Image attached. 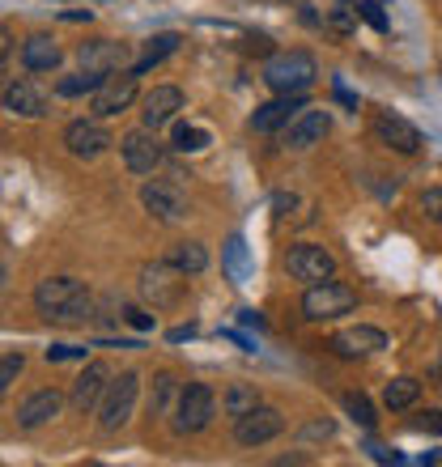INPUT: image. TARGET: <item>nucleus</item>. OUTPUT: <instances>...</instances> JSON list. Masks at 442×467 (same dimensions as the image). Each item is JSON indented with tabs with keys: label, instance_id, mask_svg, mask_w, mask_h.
Instances as JSON below:
<instances>
[{
	"label": "nucleus",
	"instance_id": "nucleus-1",
	"mask_svg": "<svg viewBox=\"0 0 442 467\" xmlns=\"http://www.w3.org/2000/svg\"><path fill=\"white\" fill-rule=\"evenodd\" d=\"M35 306L51 323H86L94 315V294L77 276H47L35 285Z\"/></svg>",
	"mask_w": 442,
	"mask_h": 467
},
{
	"label": "nucleus",
	"instance_id": "nucleus-2",
	"mask_svg": "<svg viewBox=\"0 0 442 467\" xmlns=\"http://www.w3.org/2000/svg\"><path fill=\"white\" fill-rule=\"evenodd\" d=\"M315 77H320V68H315V56L310 51H272L268 64H264V86L272 89V94H302V89L315 86Z\"/></svg>",
	"mask_w": 442,
	"mask_h": 467
},
{
	"label": "nucleus",
	"instance_id": "nucleus-3",
	"mask_svg": "<svg viewBox=\"0 0 442 467\" xmlns=\"http://www.w3.org/2000/svg\"><path fill=\"white\" fill-rule=\"evenodd\" d=\"M184 294H187V272H179L166 259V264H145L141 268V297H145V306H153V310H174L179 302H184Z\"/></svg>",
	"mask_w": 442,
	"mask_h": 467
},
{
	"label": "nucleus",
	"instance_id": "nucleus-4",
	"mask_svg": "<svg viewBox=\"0 0 442 467\" xmlns=\"http://www.w3.org/2000/svg\"><path fill=\"white\" fill-rule=\"evenodd\" d=\"M136 395H141V374H136V369H123L120 379L107 382V395H102V404H99V430L102 433H115L132 420Z\"/></svg>",
	"mask_w": 442,
	"mask_h": 467
},
{
	"label": "nucleus",
	"instance_id": "nucleus-5",
	"mask_svg": "<svg viewBox=\"0 0 442 467\" xmlns=\"http://www.w3.org/2000/svg\"><path fill=\"white\" fill-rule=\"evenodd\" d=\"M357 306V289L341 281H320V285H307L302 294V319L310 323H328V319H341L349 310Z\"/></svg>",
	"mask_w": 442,
	"mask_h": 467
},
{
	"label": "nucleus",
	"instance_id": "nucleus-6",
	"mask_svg": "<svg viewBox=\"0 0 442 467\" xmlns=\"http://www.w3.org/2000/svg\"><path fill=\"white\" fill-rule=\"evenodd\" d=\"M213 387L205 382H187L179 391V408H174V433H200L213 420Z\"/></svg>",
	"mask_w": 442,
	"mask_h": 467
},
{
	"label": "nucleus",
	"instance_id": "nucleus-7",
	"mask_svg": "<svg viewBox=\"0 0 442 467\" xmlns=\"http://www.w3.org/2000/svg\"><path fill=\"white\" fill-rule=\"evenodd\" d=\"M285 268L289 276L302 285H320V281H332V272H336V259L332 251H323L320 243H298L289 255H285Z\"/></svg>",
	"mask_w": 442,
	"mask_h": 467
},
{
	"label": "nucleus",
	"instance_id": "nucleus-8",
	"mask_svg": "<svg viewBox=\"0 0 442 467\" xmlns=\"http://www.w3.org/2000/svg\"><path fill=\"white\" fill-rule=\"evenodd\" d=\"M132 102H136V73L128 68V73H110L107 81L89 94V111L99 115V119H110V115L128 111Z\"/></svg>",
	"mask_w": 442,
	"mask_h": 467
},
{
	"label": "nucleus",
	"instance_id": "nucleus-9",
	"mask_svg": "<svg viewBox=\"0 0 442 467\" xmlns=\"http://www.w3.org/2000/svg\"><path fill=\"white\" fill-rule=\"evenodd\" d=\"M110 145H115V136L99 123V115H94V119H73L68 128H64V149H68L73 158H81V161L102 158Z\"/></svg>",
	"mask_w": 442,
	"mask_h": 467
},
{
	"label": "nucleus",
	"instance_id": "nucleus-10",
	"mask_svg": "<svg viewBox=\"0 0 442 467\" xmlns=\"http://www.w3.org/2000/svg\"><path fill=\"white\" fill-rule=\"evenodd\" d=\"M120 153H123V166L132 174H153L162 166V140L153 128H136L120 140Z\"/></svg>",
	"mask_w": 442,
	"mask_h": 467
},
{
	"label": "nucleus",
	"instance_id": "nucleus-11",
	"mask_svg": "<svg viewBox=\"0 0 442 467\" xmlns=\"http://www.w3.org/2000/svg\"><path fill=\"white\" fill-rule=\"evenodd\" d=\"M281 430H285L281 412L259 404V408H251L247 417L234 420V442L238 446H264V442H272V438H281Z\"/></svg>",
	"mask_w": 442,
	"mask_h": 467
},
{
	"label": "nucleus",
	"instance_id": "nucleus-12",
	"mask_svg": "<svg viewBox=\"0 0 442 467\" xmlns=\"http://www.w3.org/2000/svg\"><path fill=\"white\" fill-rule=\"evenodd\" d=\"M77 60H81V68L86 73H123L128 68V43H115V38H89V43H81L77 47Z\"/></svg>",
	"mask_w": 442,
	"mask_h": 467
},
{
	"label": "nucleus",
	"instance_id": "nucleus-13",
	"mask_svg": "<svg viewBox=\"0 0 442 467\" xmlns=\"http://www.w3.org/2000/svg\"><path fill=\"white\" fill-rule=\"evenodd\" d=\"M141 204H145L149 217H158V222H166V225H174V222H184L187 217V196L171 183H158V179L141 187Z\"/></svg>",
	"mask_w": 442,
	"mask_h": 467
},
{
	"label": "nucleus",
	"instance_id": "nucleus-14",
	"mask_svg": "<svg viewBox=\"0 0 442 467\" xmlns=\"http://www.w3.org/2000/svg\"><path fill=\"white\" fill-rule=\"evenodd\" d=\"M107 382H110V366L107 361H89L81 374L73 379V408L86 417V412H94V408L102 404V395H107Z\"/></svg>",
	"mask_w": 442,
	"mask_h": 467
},
{
	"label": "nucleus",
	"instance_id": "nucleus-15",
	"mask_svg": "<svg viewBox=\"0 0 442 467\" xmlns=\"http://www.w3.org/2000/svg\"><path fill=\"white\" fill-rule=\"evenodd\" d=\"M179 111H184V89L179 86H153L145 99H141V123L153 128V132L166 128Z\"/></svg>",
	"mask_w": 442,
	"mask_h": 467
},
{
	"label": "nucleus",
	"instance_id": "nucleus-16",
	"mask_svg": "<svg viewBox=\"0 0 442 467\" xmlns=\"http://www.w3.org/2000/svg\"><path fill=\"white\" fill-rule=\"evenodd\" d=\"M328 128H332V115L323 111V107H302V111L289 119V128H285V145L289 149L320 145L323 136H328Z\"/></svg>",
	"mask_w": 442,
	"mask_h": 467
},
{
	"label": "nucleus",
	"instance_id": "nucleus-17",
	"mask_svg": "<svg viewBox=\"0 0 442 467\" xmlns=\"http://www.w3.org/2000/svg\"><path fill=\"white\" fill-rule=\"evenodd\" d=\"M332 348L341 357H370L387 348V336L379 327H370V323H357V327H344V332L332 336Z\"/></svg>",
	"mask_w": 442,
	"mask_h": 467
},
{
	"label": "nucleus",
	"instance_id": "nucleus-18",
	"mask_svg": "<svg viewBox=\"0 0 442 467\" xmlns=\"http://www.w3.org/2000/svg\"><path fill=\"white\" fill-rule=\"evenodd\" d=\"M298 111H302V94H277L272 102L256 107L251 132H281V128H289V119H294Z\"/></svg>",
	"mask_w": 442,
	"mask_h": 467
},
{
	"label": "nucleus",
	"instance_id": "nucleus-19",
	"mask_svg": "<svg viewBox=\"0 0 442 467\" xmlns=\"http://www.w3.org/2000/svg\"><path fill=\"white\" fill-rule=\"evenodd\" d=\"M374 136H379L383 145H392L395 153H417V149H421V132L408 119L392 115V111L374 115Z\"/></svg>",
	"mask_w": 442,
	"mask_h": 467
},
{
	"label": "nucleus",
	"instance_id": "nucleus-20",
	"mask_svg": "<svg viewBox=\"0 0 442 467\" xmlns=\"http://www.w3.org/2000/svg\"><path fill=\"white\" fill-rule=\"evenodd\" d=\"M5 111L22 115V119H38V115L47 111V94H43L35 81L17 77V81H9V86H5Z\"/></svg>",
	"mask_w": 442,
	"mask_h": 467
},
{
	"label": "nucleus",
	"instance_id": "nucleus-21",
	"mask_svg": "<svg viewBox=\"0 0 442 467\" xmlns=\"http://www.w3.org/2000/svg\"><path fill=\"white\" fill-rule=\"evenodd\" d=\"M60 408H64V395L56 391V387H43V391L26 395L22 404H17V425H22V430H38V425H47Z\"/></svg>",
	"mask_w": 442,
	"mask_h": 467
},
{
	"label": "nucleus",
	"instance_id": "nucleus-22",
	"mask_svg": "<svg viewBox=\"0 0 442 467\" xmlns=\"http://www.w3.org/2000/svg\"><path fill=\"white\" fill-rule=\"evenodd\" d=\"M60 60H64V51L51 35H30L22 43V64L30 68V73H56Z\"/></svg>",
	"mask_w": 442,
	"mask_h": 467
},
{
	"label": "nucleus",
	"instance_id": "nucleus-23",
	"mask_svg": "<svg viewBox=\"0 0 442 467\" xmlns=\"http://www.w3.org/2000/svg\"><path fill=\"white\" fill-rule=\"evenodd\" d=\"M221 268H226V276H230L234 285H243L247 276H251V259H247V243L234 234V238H226V246H221Z\"/></svg>",
	"mask_w": 442,
	"mask_h": 467
},
{
	"label": "nucleus",
	"instance_id": "nucleus-24",
	"mask_svg": "<svg viewBox=\"0 0 442 467\" xmlns=\"http://www.w3.org/2000/svg\"><path fill=\"white\" fill-rule=\"evenodd\" d=\"M221 408H226V417H247L251 408H259V391L256 382H230L226 387V395H221Z\"/></svg>",
	"mask_w": 442,
	"mask_h": 467
},
{
	"label": "nucleus",
	"instance_id": "nucleus-25",
	"mask_svg": "<svg viewBox=\"0 0 442 467\" xmlns=\"http://www.w3.org/2000/svg\"><path fill=\"white\" fill-rule=\"evenodd\" d=\"M179 43H184V38L174 35V30H166V35H153V38H149V47H145V56H141V60L132 64V73H136V77H145L149 68H158V64L166 60V56H171V51L179 47Z\"/></svg>",
	"mask_w": 442,
	"mask_h": 467
},
{
	"label": "nucleus",
	"instance_id": "nucleus-26",
	"mask_svg": "<svg viewBox=\"0 0 442 467\" xmlns=\"http://www.w3.org/2000/svg\"><path fill=\"white\" fill-rule=\"evenodd\" d=\"M171 264H174L179 272H187V276H200V272L209 268V251L187 238V243H174V246H171Z\"/></svg>",
	"mask_w": 442,
	"mask_h": 467
},
{
	"label": "nucleus",
	"instance_id": "nucleus-27",
	"mask_svg": "<svg viewBox=\"0 0 442 467\" xmlns=\"http://www.w3.org/2000/svg\"><path fill=\"white\" fill-rule=\"evenodd\" d=\"M417 395H421L417 379H392L387 382V391H383V404L392 408V412H405V408L417 404Z\"/></svg>",
	"mask_w": 442,
	"mask_h": 467
},
{
	"label": "nucleus",
	"instance_id": "nucleus-28",
	"mask_svg": "<svg viewBox=\"0 0 442 467\" xmlns=\"http://www.w3.org/2000/svg\"><path fill=\"white\" fill-rule=\"evenodd\" d=\"M179 391H184V387H179L174 374H158V379H153V395H149V412H153V417H166V408H171V400Z\"/></svg>",
	"mask_w": 442,
	"mask_h": 467
},
{
	"label": "nucleus",
	"instance_id": "nucleus-29",
	"mask_svg": "<svg viewBox=\"0 0 442 467\" xmlns=\"http://www.w3.org/2000/svg\"><path fill=\"white\" fill-rule=\"evenodd\" d=\"M344 412L362 425V430H374L379 425V417H374V404H370V395L366 391H349L344 395Z\"/></svg>",
	"mask_w": 442,
	"mask_h": 467
},
{
	"label": "nucleus",
	"instance_id": "nucleus-30",
	"mask_svg": "<svg viewBox=\"0 0 442 467\" xmlns=\"http://www.w3.org/2000/svg\"><path fill=\"white\" fill-rule=\"evenodd\" d=\"M102 81H107L102 73H86V68H81L77 77H60V86H56V89H60L64 99H81V94H94Z\"/></svg>",
	"mask_w": 442,
	"mask_h": 467
},
{
	"label": "nucleus",
	"instance_id": "nucleus-31",
	"mask_svg": "<svg viewBox=\"0 0 442 467\" xmlns=\"http://www.w3.org/2000/svg\"><path fill=\"white\" fill-rule=\"evenodd\" d=\"M171 145L179 149V153H200V149L209 145V132H205V128H187V123H179Z\"/></svg>",
	"mask_w": 442,
	"mask_h": 467
},
{
	"label": "nucleus",
	"instance_id": "nucleus-32",
	"mask_svg": "<svg viewBox=\"0 0 442 467\" xmlns=\"http://www.w3.org/2000/svg\"><path fill=\"white\" fill-rule=\"evenodd\" d=\"M22 366H26V357L17 353V348H9V353L0 357V391H9L13 382H17V374H22Z\"/></svg>",
	"mask_w": 442,
	"mask_h": 467
},
{
	"label": "nucleus",
	"instance_id": "nucleus-33",
	"mask_svg": "<svg viewBox=\"0 0 442 467\" xmlns=\"http://www.w3.org/2000/svg\"><path fill=\"white\" fill-rule=\"evenodd\" d=\"M417 209L426 213V222L442 225V187H426V192H421V200H417Z\"/></svg>",
	"mask_w": 442,
	"mask_h": 467
},
{
	"label": "nucleus",
	"instance_id": "nucleus-34",
	"mask_svg": "<svg viewBox=\"0 0 442 467\" xmlns=\"http://www.w3.org/2000/svg\"><path fill=\"white\" fill-rule=\"evenodd\" d=\"M357 17L370 22L379 35H387V13H383V5H374V0H357Z\"/></svg>",
	"mask_w": 442,
	"mask_h": 467
},
{
	"label": "nucleus",
	"instance_id": "nucleus-35",
	"mask_svg": "<svg viewBox=\"0 0 442 467\" xmlns=\"http://www.w3.org/2000/svg\"><path fill=\"white\" fill-rule=\"evenodd\" d=\"M353 13H349V9H332L328 13V30H332V35H353Z\"/></svg>",
	"mask_w": 442,
	"mask_h": 467
},
{
	"label": "nucleus",
	"instance_id": "nucleus-36",
	"mask_svg": "<svg viewBox=\"0 0 442 467\" xmlns=\"http://www.w3.org/2000/svg\"><path fill=\"white\" fill-rule=\"evenodd\" d=\"M123 319L132 323L136 332H153V315H149V310H141V306H123Z\"/></svg>",
	"mask_w": 442,
	"mask_h": 467
},
{
	"label": "nucleus",
	"instance_id": "nucleus-37",
	"mask_svg": "<svg viewBox=\"0 0 442 467\" xmlns=\"http://www.w3.org/2000/svg\"><path fill=\"white\" fill-rule=\"evenodd\" d=\"M77 357H86V348H77V345H51L47 348V361H77Z\"/></svg>",
	"mask_w": 442,
	"mask_h": 467
},
{
	"label": "nucleus",
	"instance_id": "nucleus-38",
	"mask_svg": "<svg viewBox=\"0 0 442 467\" xmlns=\"http://www.w3.org/2000/svg\"><path fill=\"white\" fill-rule=\"evenodd\" d=\"M332 430H336L332 420H310L307 430H302V438H332Z\"/></svg>",
	"mask_w": 442,
	"mask_h": 467
},
{
	"label": "nucleus",
	"instance_id": "nucleus-39",
	"mask_svg": "<svg viewBox=\"0 0 442 467\" xmlns=\"http://www.w3.org/2000/svg\"><path fill=\"white\" fill-rule=\"evenodd\" d=\"M417 430H430V433H442V412L434 408V412H426V417L417 420Z\"/></svg>",
	"mask_w": 442,
	"mask_h": 467
},
{
	"label": "nucleus",
	"instance_id": "nucleus-40",
	"mask_svg": "<svg viewBox=\"0 0 442 467\" xmlns=\"http://www.w3.org/2000/svg\"><path fill=\"white\" fill-rule=\"evenodd\" d=\"M238 323H243V327H256V332H259V327H264V315L247 306V310H238Z\"/></svg>",
	"mask_w": 442,
	"mask_h": 467
},
{
	"label": "nucleus",
	"instance_id": "nucleus-41",
	"mask_svg": "<svg viewBox=\"0 0 442 467\" xmlns=\"http://www.w3.org/2000/svg\"><path fill=\"white\" fill-rule=\"evenodd\" d=\"M221 336H226V340H234V345L243 348V353H256V340H247V336H243V332H234V327H226Z\"/></svg>",
	"mask_w": 442,
	"mask_h": 467
},
{
	"label": "nucleus",
	"instance_id": "nucleus-42",
	"mask_svg": "<svg viewBox=\"0 0 442 467\" xmlns=\"http://www.w3.org/2000/svg\"><path fill=\"white\" fill-rule=\"evenodd\" d=\"M332 94H336V102H341V107H349V111H357V99H353V94H349V89L341 86V81L332 86Z\"/></svg>",
	"mask_w": 442,
	"mask_h": 467
},
{
	"label": "nucleus",
	"instance_id": "nucleus-43",
	"mask_svg": "<svg viewBox=\"0 0 442 467\" xmlns=\"http://www.w3.org/2000/svg\"><path fill=\"white\" fill-rule=\"evenodd\" d=\"M89 17H94L89 9H68V13H64V22H89Z\"/></svg>",
	"mask_w": 442,
	"mask_h": 467
},
{
	"label": "nucleus",
	"instance_id": "nucleus-44",
	"mask_svg": "<svg viewBox=\"0 0 442 467\" xmlns=\"http://www.w3.org/2000/svg\"><path fill=\"white\" fill-rule=\"evenodd\" d=\"M272 209H277V217H285V209H294V196H277L272 200Z\"/></svg>",
	"mask_w": 442,
	"mask_h": 467
},
{
	"label": "nucleus",
	"instance_id": "nucleus-45",
	"mask_svg": "<svg viewBox=\"0 0 442 467\" xmlns=\"http://www.w3.org/2000/svg\"><path fill=\"white\" fill-rule=\"evenodd\" d=\"M192 336H196V327L187 323V327H174V332H171V340H174V345H179V340H192Z\"/></svg>",
	"mask_w": 442,
	"mask_h": 467
},
{
	"label": "nucleus",
	"instance_id": "nucleus-46",
	"mask_svg": "<svg viewBox=\"0 0 442 467\" xmlns=\"http://www.w3.org/2000/svg\"><path fill=\"white\" fill-rule=\"evenodd\" d=\"M298 17H302V22H307V26H320V13L310 9V5H302V13H298Z\"/></svg>",
	"mask_w": 442,
	"mask_h": 467
}]
</instances>
